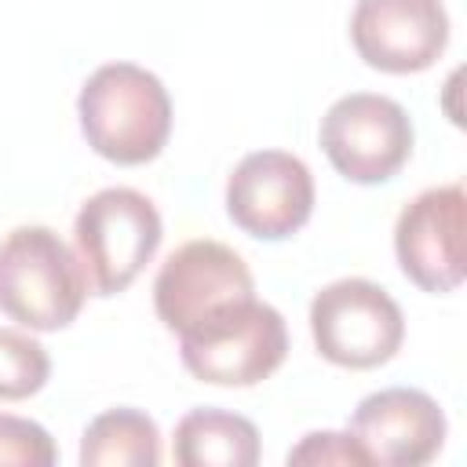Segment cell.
Returning a JSON list of instances; mask_svg holds the SVG:
<instances>
[{
	"label": "cell",
	"mask_w": 467,
	"mask_h": 467,
	"mask_svg": "<svg viewBox=\"0 0 467 467\" xmlns=\"http://www.w3.org/2000/svg\"><path fill=\"white\" fill-rule=\"evenodd\" d=\"M255 277L248 263L223 241H186L179 244L153 277V310L161 325L175 336L226 310L230 303L252 299Z\"/></svg>",
	"instance_id": "7"
},
{
	"label": "cell",
	"mask_w": 467,
	"mask_h": 467,
	"mask_svg": "<svg viewBox=\"0 0 467 467\" xmlns=\"http://www.w3.org/2000/svg\"><path fill=\"white\" fill-rule=\"evenodd\" d=\"M226 215L259 241H285L314 215V175L288 150H255L226 179Z\"/></svg>",
	"instance_id": "9"
},
{
	"label": "cell",
	"mask_w": 467,
	"mask_h": 467,
	"mask_svg": "<svg viewBox=\"0 0 467 467\" xmlns=\"http://www.w3.org/2000/svg\"><path fill=\"white\" fill-rule=\"evenodd\" d=\"M161 237L164 223L157 204L131 186H106L91 193L73 219L77 259L95 296L124 292L157 255Z\"/></svg>",
	"instance_id": "3"
},
{
	"label": "cell",
	"mask_w": 467,
	"mask_h": 467,
	"mask_svg": "<svg viewBox=\"0 0 467 467\" xmlns=\"http://www.w3.org/2000/svg\"><path fill=\"white\" fill-rule=\"evenodd\" d=\"M310 336L325 361L339 368H376L401 350L405 314L383 285L339 277L310 299Z\"/></svg>",
	"instance_id": "5"
},
{
	"label": "cell",
	"mask_w": 467,
	"mask_h": 467,
	"mask_svg": "<svg viewBox=\"0 0 467 467\" xmlns=\"http://www.w3.org/2000/svg\"><path fill=\"white\" fill-rule=\"evenodd\" d=\"M467 193L445 182L416 193L394 223V255L401 274L423 292H452L467 274Z\"/></svg>",
	"instance_id": "8"
},
{
	"label": "cell",
	"mask_w": 467,
	"mask_h": 467,
	"mask_svg": "<svg viewBox=\"0 0 467 467\" xmlns=\"http://www.w3.org/2000/svg\"><path fill=\"white\" fill-rule=\"evenodd\" d=\"M412 139L405 106L376 91H350L336 99L317 128L328 164L358 186L394 179L412 157Z\"/></svg>",
	"instance_id": "6"
},
{
	"label": "cell",
	"mask_w": 467,
	"mask_h": 467,
	"mask_svg": "<svg viewBox=\"0 0 467 467\" xmlns=\"http://www.w3.org/2000/svg\"><path fill=\"white\" fill-rule=\"evenodd\" d=\"M84 299V266L51 226H15L0 237V314L29 332H58L77 321Z\"/></svg>",
	"instance_id": "2"
},
{
	"label": "cell",
	"mask_w": 467,
	"mask_h": 467,
	"mask_svg": "<svg viewBox=\"0 0 467 467\" xmlns=\"http://www.w3.org/2000/svg\"><path fill=\"white\" fill-rule=\"evenodd\" d=\"M350 438L379 467H423L445 445L441 405L416 387H387L358 401L350 416Z\"/></svg>",
	"instance_id": "11"
},
{
	"label": "cell",
	"mask_w": 467,
	"mask_h": 467,
	"mask_svg": "<svg viewBox=\"0 0 467 467\" xmlns=\"http://www.w3.org/2000/svg\"><path fill=\"white\" fill-rule=\"evenodd\" d=\"M288 463H343V467H365V449L350 438V431H310L296 449H288Z\"/></svg>",
	"instance_id": "16"
},
{
	"label": "cell",
	"mask_w": 467,
	"mask_h": 467,
	"mask_svg": "<svg viewBox=\"0 0 467 467\" xmlns=\"http://www.w3.org/2000/svg\"><path fill=\"white\" fill-rule=\"evenodd\" d=\"M77 117L88 146L113 164H146L171 135L168 88L135 62L99 66L77 95Z\"/></svg>",
	"instance_id": "1"
},
{
	"label": "cell",
	"mask_w": 467,
	"mask_h": 467,
	"mask_svg": "<svg viewBox=\"0 0 467 467\" xmlns=\"http://www.w3.org/2000/svg\"><path fill=\"white\" fill-rule=\"evenodd\" d=\"M288 328L277 306L241 299L179 336V358L190 376L215 387H255L281 368Z\"/></svg>",
	"instance_id": "4"
},
{
	"label": "cell",
	"mask_w": 467,
	"mask_h": 467,
	"mask_svg": "<svg viewBox=\"0 0 467 467\" xmlns=\"http://www.w3.org/2000/svg\"><path fill=\"white\" fill-rule=\"evenodd\" d=\"M84 467H157L161 463V431L142 409H106L99 412L80 438Z\"/></svg>",
	"instance_id": "13"
},
{
	"label": "cell",
	"mask_w": 467,
	"mask_h": 467,
	"mask_svg": "<svg viewBox=\"0 0 467 467\" xmlns=\"http://www.w3.org/2000/svg\"><path fill=\"white\" fill-rule=\"evenodd\" d=\"M51 376V358L40 339L22 328H0V401L36 394Z\"/></svg>",
	"instance_id": "14"
},
{
	"label": "cell",
	"mask_w": 467,
	"mask_h": 467,
	"mask_svg": "<svg viewBox=\"0 0 467 467\" xmlns=\"http://www.w3.org/2000/svg\"><path fill=\"white\" fill-rule=\"evenodd\" d=\"M58 460V449L51 441V434L26 420V416H11L0 412V467H51Z\"/></svg>",
	"instance_id": "15"
},
{
	"label": "cell",
	"mask_w": 467,
	"mask_h": 467,
	"mask_svg": "<svg viewBox=\"0 0 467 467\" xmlns=\"http://www.w3.org/2000/svg\"><path fill=\"white\" fill-rule=\"evenodd\" d=\"M350 40L372 69L420 73L449 44V11L441 0H358Z\"/></svg>",
	"instance_id": "10"
},
{
	"label": "cell",
	"mask_w": 467,
	"mask_h": 467,
	"mask_svg": "<svg viewBox=\"0 0 467 467\" xmlns=\"http://www.w3.org/2000/svg\"><path fill=\"white\" fill-rule=\"evenodd\" d=\"M259 452V431L241 412L204 405L175 423L171 456L179 467H255Z\"/></svg>",
	"instance_id": "12"
}]
</instances>
